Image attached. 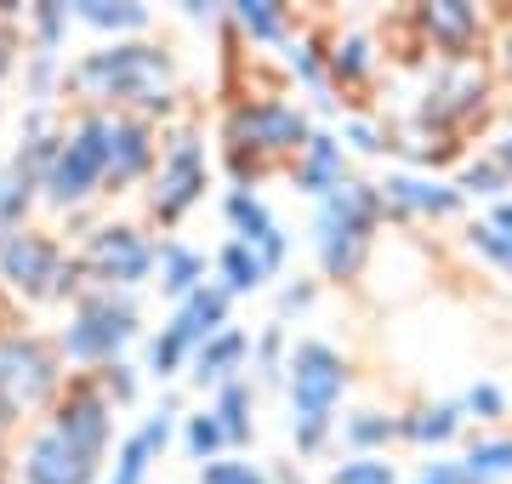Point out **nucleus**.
I'll use <instances>...</instances> for the list:
<instances>
[{"label":"nucleus","instance_id":"f257e3e1","mask_svg":"<svg viewBox=\"0 0 512 484\" xmlns=\"http://www.w3.org/2000/svg\"><path fill=\"white\" fill-rule=\"evenodd\" d=\"M109 433H114V405L97 393L92 376H69L52 410L40 416L29 439L12 456L18 484H97L109 462Z\"/></svg>","mask_w":512,"mask_h":484},{"label":"nucleus","instance_id":"f03ea898","mask_svg":"<svg viewBox=\"0 0 512 484\" xmlns=\"http://www.w3.org/2000/svg\"><path fill=\"white\" fill-rule=\"evenodd\" d=\"M74 92L86 97V109H109V114H137V120H165L183 97V69L177 57L165 52L160 40H109L97 52L74 57L69 75Z\"/></svg>","mask_w":512,"mask_h":484},{"label":"nucleus","instance_id":"7ed1b4c3","mask_svg":"<svg viewBox=\"0 0 512 484\" xmlns=\"http://www.w3.org/2000/svg\"><path fill=\"white\" fill-rule=\"evenodd\" d=\"M69 382V365L57 359V342L23 325H0V445L23 433V422L35 428L52 410V399Z\"/></svg>","mask_w":512,"mask_h":484},{"label":"nucleus","instance_id":"20e7f679","mask_svg":"<svg viewBox=\"0 0 512 484\" xmlns=\"http://www.w3.org/2000/svg\"><path fill=\"white\" fill-rule=\"evenodd\" d=\"M137 336H143L137 297L86 285V291L69 302V325H63L52 342H57V359L74 365V376H92V371H103V365H114V359H126V348Z\"/></svg>","mask_w":512,"mask_h":484},{"label":"nucleus","instance_id":"39448f33","mask_svg":"<svg viewBox=\"0 0 512 484\" xmlns=\"http://www.w3.org/2000/svg\"><path fill=\"white\" fill-rule=\"evenodd\" d=\"M382 194L376 183H359V177H342L330 188L319 211H313V245H319V268L325 280H359L370 262V240L382 228Z\"/></svg>","mask_w":512,"mask_h":484},{"label":"nucleus","instance_id":"423d86ee","mask_svg":"<svg viewBox=\"0 0 512 484\" xmlns=\"http://www.w3.org/2000/svg\"><path fill=\"white\" fill-rule=\"evenodd\" d=\"M353 371L330 342H296L285 359V388H291V439L302 456L330 445L336 433V405L348 393Z\"/></svg>","mask_w":512,"mask_h":484},{"label":"nucleus","instance_id":"0eeeda50","mask_svg":"<svg viewBox=\"0 0 512 484\" xmlns=\"http://www.w3.org/2000/svg\"><path fill=\"white\" fill-rule=\"evenodd\" d=\"M0 285L29 308H63L86 291V274L57 234L18 228V234H0Z\"/></svg>","mask_w":512,"mask_h":484},{"label":"nucleus","instance_id":"6e6552de","mask_svg":"<svg viewBox=\"0 0 512 484\" xmlns=\"http://www.w3.org/2000/svg\"><path fill=\"white\" fill-rule=\"evenodd\" d=\"M103 194V149H97V109H80L57 131V149L40 171V205L86 211Z\"/></svg>","mask_w":512,"mask_h":484},{"label":"nucleus","instance_id":"1a4fd4ad","mask_svg":"<svg viewBox=\"0 0 512 484\" xmlns=\"http://www.w3.org/2000/svg\"><path fill=\"white\" fill-rule=\"evenodd\" d=\"M308 114L296 109V103H285V97L262 92V97H234L228 103V114H222V143L239 154H251V160H285L296 149L308 143Z\"/></svg>","mask_w":512,"mask_h":484},{"label":"nucleus","instance_id":"9d476101","mask_svg":"<svg viewBox=\"0 0 512 484\" xmlns=\"http://www.w3.org/2000/svg\"><path fill=\"white\" fill-rule=\"evenodd\" d=\"M154 251L160 240L137 223H97L86 240L74 245V262H80V274L86 285L97 291H137V285L154 280Z\"/></svg>","mask_w":512,"mask_h":484},{"label":"nucleus","instance_id":"9b49d317","mask_svg":"<svg viewBox=\"0 0 512 484\" xmlns=\"http://www.w3.org/2000/svg\"><path fill=\"white\" fill-rule=\"evenodd\" d=\"M211 188V160H205V143L194 126H177L160 143V160H154V177H148V217L160 228H177L205 200Z\"/></svg>","mask_w":512,"mask_h":484},{"label":"nucleus","instance_id":"f8f14e48","mask_svg":"<svg viewBox=\"0 0 512 484\" xmlns=\"http://www.w3.org/2000/svg\"><path fill=\"white\" fill-rule=\"evenodd\" d=\"M484 97H490V69L467 57V63H444L439 75L427 80L421 92V109H416V126L433 131V137H450V131L473 126L484 114Z\"/></svg>","mask_w":512,"mask_h":484},{"label":"nucleus","instance_id":"ddd939ff","mask_svg":"<svg viewBox=\"0 0 512 484\" xmlns=\"http://www.w3.org/2000/svg\"><path fill=\"white\" fill-rule=\"evenodd\" d=\"M97 149H103V194H126V188L154 177L160 131L148 126V120H137V114L97 109Z\"/></svg>","mask_w":512,"mask_h":484},{"label":"nucleus","instance_id":"4468645a","mask_svg":"<svg viewBox=\"0 0 512 484\" xmlns=\"http://www.w3.org/2000/svg\"><path fill=\"white\" fill-rule=\"evenodd\" d=\"M171 433H177V393H165L160 410H154V416H143V422L120 439V450H114L109 479H103V484H148L154 462H160L165 445H171Z\"/></svg>","mask_w":512,"mask_h":484},{"label":"nucleus","instance_id":"2eb2a0df","mask_svg":"<svg viewBox=\"0 0 512 484\" xmlns=\"http://www.w3.org/2000/svg\"><path fill=\"white\" fill-rule=\"evenodd\" d=\"M416 29L427 35L433 52H444V63H467L484 40V12L467 0H427V6H416Z\"/></svg>","mask_w":512,"mask_h":484},{"label":"nucleus","instance_id":"dca6fc26","mask_svg":"<svg viewBox=\"0 0 512 484\" xmlns=\"http://www.w3.org/2000/svg\"><path fill=\"white\" fill-rule=\"evenodd\" d=\"M376 194H382V211H393V217H456L461 194L456 183H444V177H421V171H393L387 183H376Z\"/></svg>","mask_w":512,"mask_h":484},{"label":"nucleus","instance_id":"f3484780","mask_svg":"<svg viewBox=\"0 0 512 484\" xmlns=\"http://www.w3.org/2000/svg\"><path fill=\"white\" fill-rule=\"evenodd\" d=\"M245 359H251V331H239V325H222L217 336H205L200 348L188 354V382L194 388H211L217 393L228 376H245Z\"/></svg>","mask_w":512,"mask_h":484},{"label":"nucleus","instance_id":"a211bd4d","mask_svg":"<svg viewBox=\"0 0 512 484\" xmlns=\"http://www.w3.org/2000/svg\"><path fill=\"white\" fill-rule=\"evenodd\" d=\"M348 177V149H342V137L336 131H308V143L296 149L291 160V183L313 200H325L330 188Z\"/></svg>","mask_w":512,"mask_h":484},{"label":"nucleus","instance_id":"6ab92c4d","mask_svg":"<svg viewBox=\"0 0 512 484\" xmlns=\"http://www.w3.org/2000/svg\"><path fill=\"white\" fill-rule=\"evenodd\" d=\"M228 314H234V297H228V291H222L217 280H205L200 291H194V297H183L177 308H171V319H165V325L183 336L188 348H200L205 336H217L222 325H234Z\"/></svg>","mask_w":512,"mask_h":484},{"label":"nucleus","instance_id":"aec40b11","mask_svg":"<svg viewBox=\"0 0 512 484\" xmlns=\"http://www.w3.org/2000/svg\"><path fill=\"white\" fill-rule=\"evenodd\" d=\"M205 274H211L205 251H194L188 240H160V251H154V285H160V297H171V308L183 297H194L205 285Z\"/></svg>","mask_w":512,"mask_h":484},{"label":"nucleus","instance_id":"412c9836","mask_svg":"<svg viewBox=\"0 0 512 484\" xmlns=\"http://www.w3.org/2000/svg\"><path fill=\"white\" fill-rule=\"evenodd\" d=\"M69 18L109 40H137L154 23V6H143V0H69Z\"/></svg>","mask_w":512,"mask_h":484},{"label":"nucleus","instance_id":"4be33fe9","mask_svg":"<svg viewBox=\"0 0 512 484\" xmlns=\"http://www.w3.org/2000/svg\"><path fill=\"white\" fill-rule=\"evenodd\" d=\"M211 416L222 422V439H228V450H245L251 445V433H256V388H251V376H228L217 393H211Z\"/></svg>","mask_w":512,"mask_h":484},{"label":"nucleus","instance_id":"5701e85b","mask_svg":"<svg viewBox=\"0 0 512 484\" xmlns=\"http://www.w3.org/2000/svg\"><path fill=\"white\" fill-rule=\"evenodd\" d=\"M228 23L251 46H291V12L274 6V0H234L228 6Z\"/></svg>","mask_w":512,"mask_h":484},{"label":"nucleus","instance_id":"b1692460","mask_svg":"<svg viewBox=\"0 0 512 484\" xmlns=\"http://www.w3.org/2000/svg\"><path fill=\"white\" fill-rule=\"evenodd\" d=\"M325 75L336 80V86H365V80L376 75V40H370L365 29L336 35L330 52H325Z\"/></svg>","mask_w":512,"mask_h":484},{"label":"nucleus","instance_id":"393cba45","mask_svg":"<svg viewBox=\"0 0 512 484\" xmlns=\"http://www.w3.org/2000/svg\"><path fill=\"white\" fill-rule=\"evenodd\" d=\"M211 274H217V285L228 291V297H251V291H262V285H268V268H262V257H256L251 245H239V240H222V245H217Z\"/></svg>","mask_w":512,"mask_h":484},{"label":"nucleus","instance_id":"a878e982","mask_svg":"<svg viewBox=\"0 0 512 484\" xmlns=\"http://www.w3.org/2000/svg\"><path fill=\"white\" fill-rule=\"evenodd\" d=\"M222 217H228V228H234V240L239 245H262V240H274L279 223H274V211L262 205V194H251V188H228L222 194Z\"/></svg>","mask_w":512,"mask_h":484},{"label":"nucleus","instance_id":"bb28decb","mask_svg":"<svg viewBox=\"0 0 512 484\" xmlns=\"http://www.w3.org/2000/svg\"><path fill=\"white\" fill-rule=\"evenodd\" d=\"M461 399H439V405H421V410H404L399 416V439L410 445H450L461 433Z\"/></svg>","mask_w":512,"mask_h":484},{"label":"nucleus","instance_id":"cd10ccee","mask_svg":"<svg viewBox=\"0 0 512 484\" xmlns=\"http://www.w3.org/2000/svg\"><path fill=\"white\" fill-rule=\"evenodd\" d=\"M393 439H399V416H387V410H353L348 422H342V445L353 456H376Z\"/></svg>","mask_w":512,"mask_h":484},{"label":"nucleus","instance_id":"c85d7f7f","mask_svg":"<svg viewBox=\"0 0 512 484\" xmlns=\"http://www.w3.org/2000/svg\"><path fill=\"white\" fill-rule=\"evenodd\" d=\"M461 484H495L512 473V439H478L467 456H461Z\"/></svg>","mask_w":512,"mask_h":484},{"label":"nucleus","instance_id":"c756f323","mask_svg":"<svg viewBox=\"0 0 512 484\" xmlns=\"http://www.w3.org/2000/svg\"><path fill=\"white\" fill-rule=\"evenodd\" d=\"M285 359H291V342H285V325L268 319L262 331L251 336V365H256V382H285Z\"/></svg>","mask_w":512,"mask_h":484},{"label":"nucleus","instance_id":"7c9ffc66","mask_svg":"<svg viewBox=\"0 0 512 484\" xmlns=\"http://www.w3.org/2000/svg\"><path fill=\"white\" fill-rule=\"evenodd\" d=\"M23 18H29V29H35V40H29V52H63V40H69V6H63V0H40V6H29V12H23Z\"/></svg>","mask_w":512,"mask_h":484},{"label":"nucleus","instance_id":"2f4dec72","mask_svg":"<svg viewBox=\"0 0 512 484\" xmlns=\"http://www.w3.org/2000/svg\"><path fill=\"white\" fill-rule=\"evenodd\" d=\"M188 354H194V348H188L183 336L171 331V325H160V331L148 336V365L143 371L154 376V382H171V376L188 371Z\"/></svg>","mask_w":512,"mask_h":484},{"label":"nucleus","instance_id":"473e14b6","mask_svg":"<svg viewBox=\"0 0 512 484\" xmlns=\"http://www.w3.org/2000/svg\"><path fill=\"white\" fill-rule=\"evenodd\" d=\"M183 450L194 456V462H217V456H228V439H222V422L211 416V405L200 410V416H183Z\"/></svg>","mask_w":512,"mask_h":484},{"label":"nucleus","instance_id":"72a5a7b5","mask_svg":"<svg viewBox=\"0 0 512 484\" xmlns=\"http://www.w3.org/2000/svg\"><path fill=\"white\" fill-rule=\"evenodd\" d=\"M291 75L319 97V109L336 103V97H330V75H325V52H319V40H291Z\"/></svg>","mask_w":512,"mask_h":484},{"label":"nucleus","instance_id":"f704fd0d","mask_svg":"<svg viewBox=\"0 0 512 484\" xmlns=\"http://www.w3.org/2000/svg\"><path fill=\"white\" fill-rule=\"evenodd\" d=\"M69 75V63L52 52H23V80H29V103H46L52 109V92H57V80Z\"/></svg>","mask_w":512,"mask_h":484},{"label":"nucleus","instance_id":"c9c22d12","mask_svg":"<svg viewBox=\"0 0 512 484\" xmlns=\"http://www.w3.org/2000/svg\"><path fill=\"white\" fill-rule=\"evenodd\" d=\"M501 188H507V177H501V166H495L490 154L484 160H467L456 177V194L467 200V194H478V200H501Z\"/></svg>","mask_w":512,"mask_h":484},{"label":"nucleus","instance_id":"e433bc0d","mask_svg":"<svg viewBox=\"0 0 512 484\" xmlns=\"http://www.w3.org/2000/svg\"><path fill=\"white\" fill-rule=\"evenodd\" d=\"M330 484H399V467L387 456H353V462L330 467Z\"/></svg>","mask_w":512,"mask_h":484},{"label":"nucleus","instance_id":"4c0bfd02","mask_svg":"<svg viewBox=\"0 0 512 484\" xmlns=\"http://www.w3.org/2000/svg\"><path fill=\"white\" fill-rule=\"evenodd\" d=\"M200 484H274V479H268L256 462H245V456L228 450V456H217V462L200 467Z\"/></svg>","mask_w":512,"mask_h":484},{"label":"nucleus","instance_id":"58836bf2","mask_svg":"<svg viewBox=\"0 0 512 484\" xmlns=\"http://www.w3.org/2000/svg\"><path fill=\"white\" fill-rule=\"evenodd\" d=\"M92 382H97V393L109 399V405H137V371H131L126 359H114V365H103V371H92Z\"/></svg>","mask_w":512,"mask_h":484},{"label":"nucleus","instance_id":"ea45409f","mask_svg":"<svg viewBox=\"0 0 512 484\" xmlns=\"http://www.w3.org/2000/svg\"><path fill=\"white\" fill-rule=\"evenodd\" d=\"M467 245H473L484 262H495L501 274H512V234H501V228H490V223H473L467 228Z\"/></svg>","mask_w":512,"mask_h":484},{"label":"nucleus","instance_id":"a19ab883","mask_svg":"<svg viewBox=\"0 0 512 484\" xmlns=\"http://www.w3.org/2000/svg\"><path fill=\"white\" fill-rule=\"evenodd\" d=\"M461 416L495 422V416H507V393L495 388V382H473V388H467V399H461Z\"/></svg>","mask_w":512,"mask_h":484},{"label":"nucleus","instance_id":"79ce46f5","mask_svg":"<svg viewBox=\"0 0 512 484\" xmlns=\"http://www.w3.org/2000/svg\"><path fill=\"white\" fill-rule=\"evenodd\" d=\"M336 137H342V149H359V154H387V131L382 126H370V120H342V131H336Z\"/></svg>","mask_w":512,"mask_h":484},{"label":"nucleus","instance_id":"37998d69","mask_svg":"<svg viewBox=\"0 0 512 484\" xmlns=\"http://www.w3.org/2000/svg\"><path fill=\"white\" fill-rule=\"evenodd\" d=\"M313 297H319V285L313 280H291L285 291H279V325H285L291 314H302V308H313Z\"/></svg>","mask_w":512,"mask_h":484},{"label":"nucleus","instance_id":"c03bdc74","mask_svg":"<svg viewBox=\"0 0 512 484\" xmlns=\"http://www.w3.org/2000/svg\"><path fill=\"white\" fill-rule=\"evenodd\" d=\"M262 160H251V154H239V149H228V177H234V188H251L256 194V183H262Z\"/></svg>","mask_w":512,"mask_h":484},{"label":"nucleus","instance_id":"a18cd8bd","mask_svg":"<svg viewBox=\"0 0 512 484\" xmlns=\"http://www.w3.org/2000/svg\"><path fill=\"white\" fill-rule=\"evenodd\" d=\"M18 52H23V40H18V29H12V18H0V80L18 69Z\"/></svg>","mask_w":512,"mask_h":484},{"label":"nucleus","instance_id":"49530a36","mask_svg":"<svg viewBox=\"0 0 512 484\" xmlns=\"http://www.w3.org/2000/svg\"><path fill=\"white\" fill-rule=\"evenodd\" d=\"M490 160H495V166H501V177H507V183H512V131H507V137H495V143H490Z\"/></svg>","mask_w":512,"mask_h":484},{"label":"nucleus","instance_id":"de8ad7c7","mask_svg":"<svg viewBox=\"0 0 512 484\" xmlns=\"http://www.w3.org/2000/svg\"><path fill=\"white\" fill-rule=\"evenodd\" d=\"M484 223H490V228H501V234H512V200H495Z\"/></svg>","mask_w":512,"mask_h":484},{"label":"nucleus","instance_id":"09e8293b","mask_svg":"<svg viewBox=\"0 0 512 484\" xmlns=\"http://www.w3.org/2000/svg\"><path fill=\"white\" fill-rule=\"evenodd\" d=\"M501 63H507V75H512V35H507V46H501Z\"/></svg>","mask_w":512,"mask_h":484}]
</instances>
